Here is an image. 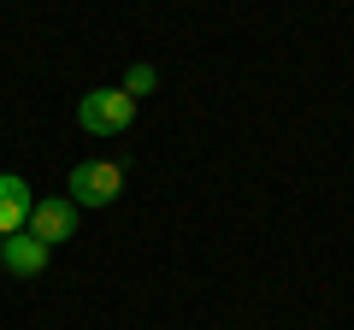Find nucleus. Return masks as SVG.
I'll use <instances>...</instances> for the list:
<instances>
[{"mask_svg": "<svg viewBox=\"0 0 354 330\" xmlns=\"http://www.w3.org/2000/svg\"><path fill=\"white\" fill-rule=\"evenodd\" d=\"M130 118H136V95H124V89H88L77 101V124L88 136H124Z\"/></svg>", "mask_w": 354, "mask_h": 330, "instance_id": "nucleus-1", "label": "nucleus"}, {"mask_svg": "<svg viewBox=\"0 0 354 330\" xmlns=\"http://www.w3.org/2000/svg\"><path fill=\"white\" fill-rule=\"evenodd\" d=\"M65 189H71L77 206H113L118 189H124V165H113V159H83V165H71Z\"/></svg>", "mask_w": 354, "mask_h": 330, "instance_id": "nucleus-2", "label": "nucleus"}, {"mask_svg": "<svg viewBox=\"0 0 354 330\" xmlns=\"http://www.w3.org/2000/svg\"><path fill=\"white\" fill-rule=\"evenodd\" d=\"M30 236L36 242H48V248H59V242H71L77 236V201L71 195H53V201H36L30 206Z\"/></svg>", "mask_w": 354, "mask_h": 330, "instance_id": "nucleus-3", "label": "nucleus"}, {"mask_svg": "<svg viewBox=\"0 0 354 330\" xmlns=\"http://www.w3.org/2000/svg\"><path fill=\"white\" fill-rule=\"evenodd\" d=\"M48 242H36V236H24V230H18V236H6L0 242V266L12 271V278H41V271H48Z\"/></svg>", "mask_w": 354, "mask_h": 330, "instance_id": "nucleus-4", "label": "nucleus"}, {"mask_svg": "<svg viewBox=\"0 0 354 330\" xmlns=\"http://www.w3.org/2000/svg\"><path fill=\"white\" fill-rule=\"evenodd\" d=\"M30 206H36L30 183L6 171V177H0V242H6V236H18V230L30 224Z\"/></svg>", "mask_w": 354, "mask_h": 330, "instance_id": "nucleus-5", "label": "nucleus"}, {"mask_svg": "<svg viewBox=\"0 0 354 330\" xmlns=\"http://www.w3.org/2000/svg\"><path fill=\"white\" fill-rule=\"evenodd\" d=\"M153 83H160V71H153V65H130V77L118 83V89H124V95H136V101H142V95H153Z\"/></svg>", "mask_w": 354, "mask_h": 330, "instance_id": "nucleus-6", "label": "nucleus"}]
</instances>
